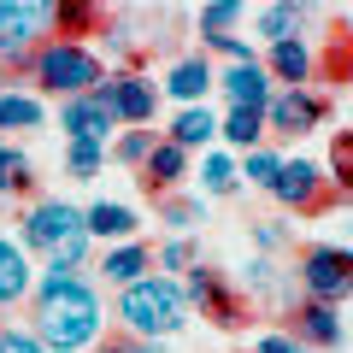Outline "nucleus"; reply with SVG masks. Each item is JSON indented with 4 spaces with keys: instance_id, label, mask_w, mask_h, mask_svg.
Returning <instances> with one entry per match:
<instances>
[{
    "instance_id": "1",
    "label": "nucleus",
    "mask_w": 353,
    "mask_h": 353,
    "mask_svg": "<svg viewBox=\"0 0 353 353\" xmlns=\"http://www.w3.org/2000/svg\"><path fill=\"white\" fill-rule=\"evenodd\" d=\"M106 336V306L88 277H36V341L48 353H77Z\"/></svg>"
},
{
    "instance_id": "2",
    "label": "nucleus",
    "mask_w": 353,
    "mask_h": 353,
    "mask_svg": "<svg viewBox=\"0 0 353 353\" xmlns=\"http://www.w3.org/2000/svg\"><path fill=\"white\" fill-rule=\"evenodd\" d=\"M118 318H124V336L136 341H165L189 324V301H183V283L176 277H141L130 289H118Z\"/></svg>"
},
{
    "instance_id": "3",
    "label": "nucleus",
    "mask_w": 353,
    "mask_h": 353,
    "mask_svg": "<svg viewBox=\"0 0 353 353\" xmlns=\"http://www.w3.org/2000/svg\"><path fill=\"white\" fill-rule=\"evenodd\" d=\"M30 77H36L48 94H59V101H77V94H88L94 83H106V59L94 48H71V41H41L36 53H30V65H24Z\"/></svg>"
},
{
    "instance_id": "4",
    "label": "nucleus",
    "mask_w": 353,
    "mask_h": 353,
    "mask_svg": "<svg viewBox=\"0 0 353 353\" xmlns=\"http://www.w3.org/2000/svg\"><path fill=\"white\" fill-rule=\"evenodd\" d=\"M53 30V0H0V59L30 65V53Z\"/></svg>"
},
{
    "instance_id": "5",
    "label": "nucleus",
    "mask_w": 353,
    "mask_h": 353,
    "mask_svg": "<svg viewBox=\"0 0 353 353\" xmlns=\"http://www.w3.org/2000/svg\"><path fill=\"white\" fill-rule=\"evenodd\" d=\"M301 294L318 306H341L353 301V253L347 248H330V241H318V248L301 253Z\"/></svg>"
},
{
    "instance_id": "6",
    "label": "nucleus",
    "mask_w": 353,
    "mask_h": 353,
    "mask_svg": "<svg viewBox=\"0 0 353 353\" xmlns=\"http://www.w3.org/2000/svg\"><path fill=\"white\" fill-rule=\"evenodd\" d=\"M183 301L201 306V318H212L218 330H241V324H248V294H241L224 271H212V265H194V271H189Z\"/></svg>"
},
{
    "instance_id": "7",
    "label": "nucleus",
    "mask_w": 353,
    "mask_h": 353,
    "mask_svg": "<svg viewBox=\"0 0 353 353\" xmlns=\"http://www.w3.org/2000/svg\"><path fill=\"white\" fill-rule=\"evenodd\" d=\"M59 130H65V141H106V130H118L112 88L94 83L88 94H77V101H59Z\"/></svg>"
},
{
    "instance_id": "8",
    "label": "nucleus",
    "mask_w": 353,
    "mask_h": 353,
    "mask_svg": "<svg viewBox=\"0 0 353 353\" xmlns=\"http://www.w3.org/2000/svg\"><path fill=\"white\" fill-rule=\"evenodd\" d=\"M271 194H277L283 206H294V212H318V206H330V176L318 171L312 159H283L277 176H271Z\"/></svg>"
},
{
    "instance_id": "9",
    "label": "nucleus",
    "mask_w": 353,
    "mask_h": 353,
    "mask_svg": "<svg viewBox=\"0 0 353 353\" xmlns=\"http://www.w3.org/2000/svg\"><path fill=\"white\" fill-rule=\"evenodd\" d=\"M330 118V101L312 94V88H277L271 106H265V130H277V136H306Z\"/></svg>"
},
{
    "instance_id": "10",
    "label": "nucleus",
    "mask_w": 353,
    "mask_h": 353,
    "mask_svg": "<svg viewBox=\"0 0 353 353\" xmlns=\"http://www.w3.org/2000/svg\"><path fill=\"white\" fill-rule=\"evenodd\" d=\"M106 88H112L118 130H141V124H153V112H159V88H153L141 71H106Z\"/></svg>"
},
{
    "instance_id": "11",
    "label": "nucleus",
    "mask_w": 353,
    "mask_h": 353,
    "mask_svg": "<svg viewBox=\"0 0 353 353\" xmlns=\"http://www.w3.org/2000/svg\"><path fill=\"white\" fill-rule=\"evenodd\" d=\"M71 236H83V212H77L71 201H36L24 212V241L30 248L53 253L59 241H71Z\"/></svg>"
},
{
    "instance_id": "12",
    "label": "nucleus",
    "mask_w": 353,
    "mask_h": 353,
    "mask_svg": "<svg viewBox=\"0 0 353 353\" xmlns=\"http://www.w3.org/2000/svg\"><path fill=\"white\" fill-rule=\"evenodd\" d=\"M289 336L301 341V347H312V353H330V347H341V341H347V324H341L336 306L301 301V306L289 312Z\"/></svg>"
},
{
    "instance_id": "13",
    "label": "nucleus",
    "mask_w": 353,
    "mask_h": 353,
    "mask_svg": "<svg viewBox=\"0 0 353 353\" xmlns=\"http://www.w3.org/2000/svg\"><path fill=\"white\" fill-rule=\"evenodd\" d=\"M265 77H271V83H283V88H306V83L318 77V53H312V41H306V36L277 41V48L265 53Z\"/></svg>"
},
{
    "instance_id": "14",
    "label": "nucleus",
    "mask_w": 353,
    "mask_h": 353,
    "mask_svg": "<svg viewBox=\"0 0 353 353\" xmlns=\"http://www.w3.org/2000/svg\"><path fill=\"white\" fill-rule=\"evenodd\" d=\"M183 176H189V153L159 136V141H153V153H148V165H141V189H148L153 201H165V194L183 189Z\"/></svg>"
},
{
    "instance_id": "15",
    "label": "nucleus",
    "mask_w": 353,
    "mask_h": 353,
    "mask_svg": "<svg viewBox=\"0 0 353 353\" xmlns=\"http://www.w3.org/2000/svg\"><path fill=\"white\" fill-rule=\"evenodd\" d=\"M218 88H224V101L241 106V112H265L271 106V77H265V65H230L224 77H218Z\"/></svg>"
},
{
    "instance_id": "16",
    "label": "nucleus",
    "mask_w": 353,
    "mask_h": 353,
    "mask_svg": "<svg viewBox=\"0 0 353 353\" xmlns=\"http://www.w3.org/2000/svg\"><path fill=\"white\" fill-rule=\"evenodd\" d=\"M53 30H59L53 41L83 48V36H101L106 30V6L101 0H53Z\"/></svg>"
},
{
    "instance_id": "17",
    "label": "nucleus",
    "mask_w": 353,
    "mask_h": 353,
    "mask_svg": "<svg viewBox=\"0 0 353 353\" xmlns=\"http://www.w3.org/2000/svg\"><path fill=\"white\" fill-rule=\"evenodd\" d=\"M83 230H88V241H136L141 218H136V206H124V201H94L83 212Z\"/></svg>"
},
{
    "instance_id": "18",
    "label": "nucleus",
    "mask_w": 353,
    "mask_h": 353,
    "mask_svg": "<svg viewBox=\"0 0 353 353\" xmlns=\"http://www.w3.org/2000/svg\"><path fill=\"white\" fill-rule=\"evenodd\" d=\"M212 88H218V77H212V65H206L201 53L176 59L171 77H165V94H171V101H183V106H206V94H212Z\"/></svg>"
},
{
    "instance_id": "19",
    "label": "nucleus",
    "mask_w": 353,
    "mask_h": 353,
    "mask_svg": "<svg viewBox=\"0 0 353 353\" xmlns=\"http://www.w3.org/2000/svg\"><path fill=\"white\" fill-rule=\"evenodd\" d=\"M148 271H153V253L141 248V241H118V248H106V259H101V277H106V283H118V289L141 283Z\"/></svg>"
},
{
    "instance_id": "20",
    "label": "nucleus",
    "mask_w": 353,
    "mask_h": 353,
    "mask_svg": "<svg viewBox=\"0 0 353 353\" xmlns=\"http://www.w3.org/2000/svg\"><path fill=\"white\" fill-rule=\"evenodd\" d=\"M30 289H36V277H30L24 248H18L12 236H0V306H18Z\"/></svg>"
},
{
    "instance_id": "21",
    "label": "nucleus",
    "mask_w": 353,
    "mask_h": 353,
    "mask_svg": "<svg viewBox=\"0 0 353 353\" xmlns=\"http://www.w3.org/2000/svg\"><path fill=\"white\" fill-rule=\"evenodd\" d=\"M41 101L30 94V88H12V83H0V130H41Z\"/></svg>"
},
{
    "instance_id": "22",
    "label": "nucleus",
    "mask_w": 353,
    "mask_h": 353,
    "mask_svg": "<svg viewBox=\"0 0 353 353\" xmlns=\"http://www.w3.org/2000/svg\"><path fill=\"white\" fill-rule=\"evenodd\" d=\"M212 136H218V118L206 112V106H183V112L171 118V136L165 141H176L183 153H194V148H206Z\"/></svg>"
},
{
    "instance_id": "23",
    "label": "nucleus",
    "mask_w": 353,
    "mask_h": 353,
    "mask_svg": "<svg viewBox=\"0 0 353 353\" xmlns=\"http://www.w3.org/2000/svg\"><path fill=\"white\" fill-rule=\"evenodd\" d=\"M312 12V6H294V0H277V6H259L253 12V24H259V36L277 48V41H289V36H301V18Z\"/></svg>"
},
{
    "instance_id": "24",
    "label": "nucleus",
    "mask_w": 353,
    "mask_h": 353,
    "mask_svg": "<svg viewBox=\"0 0 353 353\" xmlns=\"http://www.w3.org/2000/svg\"><path fill=\"white\" fill-rule=\"evenodd\" d=\"M218 136H224L236 153H253L265 141V112H241V106H230V112L218 118Z\"/></svg>"
},
{
    "instance_id": "25",
    "label": "nucleus",
    "mask_w": 353,
    "mask_h": 353,
    "mask_svg": "<svg viewBox=\"0 0 353 353\" xmlns=\"http://www.w3.org/2000/svg\"><path fill=\"white\" fill-rule=\"evenodd\" d=\"M36 189V176H30V153L12 148V141L0 136V201H12V194H30Z\"/></svg>"
},
{
    "instance_id": "26",
    "label": "nucleus",
    "mask_w": 353,
    "mask_h": 353,
    "mask_svg": "<svg viewBox=\"0 0 353 353\" xmlns=\"http://www.w3.org/2000/svg\"><path fill=\"white\" fill-rule=\"evenodd\" d=\"M241 24V6L236 0H212V6H201V41L206 48H218V41H230V30Z\"/></svg>"
},
{
    "instance_id": "27",
    "label": "nucleus",
    "mask_w": 353,
    "mask_h": 353,
    "mask_svg": "<svg viewBox=\"0 0 353 353\" xmlns=\"http://www.w3.org/2000/svg\"><path fill=\"white\" fill-rule=\"evenodd\" d=\"M330 189L353 201V130H336L330 141Z\"/></svg>"
},
{
    "instance_id": "28",
    "label": "nucleus",
    "mask_w": 353,
    "mask_h": 353,
    "mask_svg": "<svg viewBox=\"0 0 353 353\" xmlns=\"http://www.w3.org/2000/svg\"><path fill=\"white\" fill-rule=\"evenodd\" d=\"M101 165H106V141H65V171H71L77 183L101 176Z\"/></svg>"
},
{
    "instance_id": "29",
    "label": "nucleus",
    "mask_w": 353,
    "mask_h": 353,
    "mask_svg": "<svg viewBox=\"0 0 353 353\" xmlns=\"http://www.w3.org/2000/svg\"><path fill=\"white\" fill-rule=\"evenodd\" d=\"M236 153H206L201 159V189L206 194H236Z\"/></svg>"
},
{
    "instance_id": "30",
    "label": "nucleus",
    "mask_w": 353,
    "mask_h": 353,
    "mask_svg": "<svg viewBox=\"0 0 353 353\" xmlns=\"http://www.w3.org/2000/svg\"><path fill=\"white\" fill-rule=\"evenodd\" d=\"M153 141H159L153 130H124V136L112 141V159L130 165V171H141V165H148V153H153Z\"/></svg>"
},
{
    "instance_id": "31",
    "label": "nucleus",
    "mask_w": 353,
    "mask_h": 353,
    "mask_svg": "<svg viewBox=\"0 0 353 353\" xmlns=\"http://www.w3.org/2000/svg\"><path fill=\"white\" fill-rule=\"evenodd\" d=\"M277 165H283V153H271V148H253V153H241V159H236V176H248V183L271 189V176H277Z\"/></svg>"
},
{
    "instance_id": "32",
    "label": "nucleus",
    "mask_w": 353,
    "mask_h": 353,
    "mask_svg": "<svg viewBox=\"0 0 353 353\" xmlns=\"http://www.w3.org/2000/svg\"><path fill=\"white\" fill-rule=\"evenodd\" d=\"M347 71H353V36L336 30L330 36V53H324V83H347Z\"/></svg>"
},
{
    "instance_id": "33",
    "label": "nucleus",
    "mask_w": 353,
    "mask_h": 353,
    "mask_svg": "<svg viewBox=\"0 0 353 353\" xmlns=\"http://www.w3.org/2000/svg\"><path fill=\"white\" fill-rule=\"evenodd\" d=\"M159 218L171 230H189V224H201V201H194V194H165L159 201Z\"/></svg>"
},
{
    "instance_id": "34",
    "label": "nucleus",
    "mask_w": 353,
    "mask_h": 353,
    "mask_svg": "<svg viewBox=\"0 0 353 353\" xmlns=\"http://www.w3.org/2000/svg\"><path fill=\"white\" fill-rule=\"evenodd\" d=\"M241 283H248V294H271V289H277V265L259 253V259H248V277H241Z\"/></svg>"
},
{
    "instance_id": "35",
    "label": "nucleus",
    "mask_w": 353,
    "mask_h": 353,
    "mask_svg": "<svg viewBox=\"0 0 353 353\" xmlns=\"http://www.w3.org/2000/svg\"><path fill=\"white\" fill-rule=\"evenodd\" d=\"M159 271H194V248H189L183 236L165 241V248H159Z\"/></svg>"
},
{
    "instance_id": "36",
    "label": "nucleus",
    "mask_w": 353,
    "mask_h": 353,
    "mask_svg": "<svg viewBox=\"0 0 353 353\" xmlns=\"http://www.w3.org/2000/svg\"><path fill=\"white\" fill-rule=\"evenodd\" d=\"M0 353H48V347L36 341V330H18V324H6V330H0Z\"/></svg>"
},
{
    "instance_id": "37",
    "label": "nucleus",
    "mask_w": 353,
    "mask_h": 353,
    "mask_svg": "<svg viewBox=\"0 0 353 353\" xmlns=\"http://www.w3.org/2000/svg\"><path fill=\"white\" fill-rule=\"evenodd\" d=\"M253 241H259V248L271 253V248H283V241H289V230H283L277 218H265V224H253Z\"/></svg>"
},
{
    "instance_id": "38",
    "label": "nucleus",
    "mask_w": 353,
    "mask_h": 353,
    "mask_svg": "<svg viewBox=\"0 0 353 353\" xmlns=\"http://www.w3.org/2000/svg\"><path fill=\"white\" fill-rule=\"evenodd\" d=\"M253 353H312V347H301L294 336H259V341H253Z\"/></svg>"
},
{
    "instance_id": "39",
    "label": "nucleus",
    "mask_w": 353,
    "mask_h": 353,
    "mask_svg": "<svg viewBox=\"0 0 353 353\" xmlns=\"http://www.w3.org/2000/svg\"><path fill=\"white\" fill-rule=\"evenodd\" d=\"M218 53H224L230 65H259V59H253V48H248V41H241V36H230V41H218Z\"/></svg>"
},
{
    "instance_id": "40",
    "label": "nucleus",
    "mask_w": 353,
    "mask_h": 353,
    "mask_svg": "<svg viewBox=\"0 0 353 353\" xmlns=\"http://www.w3.org/2000/svg\"><path fill=\"white\" fill-rule=\"evenodd\" d=\"M124 353H165L159 341H136V336H124Z\"/></svg>"
},
{
    "instance_id": "41",
    "label": "nucleus",
    "mask_w": 353,
    "mask_h": 353,
    "mask_svg": "<svg viewBox=\"0 0 353 353\" xmlns=\"http://www.w3.org/2000/svg\"><path fill=\"white\" fill-rule=\"evenodd\" d=\"M101 353H124V336H106V341H101Z\"/></svg>"
}]
</instances>
